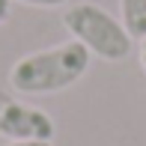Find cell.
<instances>
[{
	"label": "cell",
	"mask_w": 146,
	"mask_h": 146,
	"mask_svg": "<svg viewBox=\"0 0 146 146\" xmlns=\"http://www.w3.org/2000/svg\"><path fill=\"white\" fill-rule=\"evenodd\" d=\"M140 66H143V75H146V39L140 42Z\"/></svg>",
	"instance_id": "8"
},
{
	"label": "cell",
	"mask_w": 146,
	"mask_h": 146,
	"mask_svg": "<svg viewBox=\"0 0 146 146\" xmlns=\"http://www.w3.org/2000/svg\"><path fill=\"white\" fill-rule=\"evenodd\" d=\"M119 21L131 39H146V0H119Z\"/></svg>",
	"instance_id": "4"
},
{
	"label": "cell",
	"mask_w": 146,
	"mask_h": 146,
	"mask_svg": "<svg viewBox=\"0 0 146 146\" xmlns=\"http://www.w3.org/2000/svg\"><path fill=\"white\" fill-rule=\"evenodd\" d=\"M54 119L45 110L24 104L18 98L0 96V137H6L9 143L21 140H48L54 137Z\"/></svg>",
	"instance_id": "3"
},
{
	"label": "cell",
	"mask_w": 146,
	"mask_h": 146,
	"mask_svg": "<svg viewBox=\"0 0 146 146\" xmlns=\"http://www.w3.org/2000/svg\"><path fill=\"white\" fill-rule=\"evenodd\" d=\"M9 9H12V0H0V24L9 18Z\"/></svg>",
	"instance_id": "6"
},
{
	"label": "cell",
	"mask_w": 146,
	"mask_h": 146,
	"mask_svg": "<svg viewBox=\"0 0 146 146\" xmlns=\"http://www.w3.org/2000/svg\"><path fill=\"white\" fill-rule=\"evenodd\" d=\"M15 3H24V6H39V9H51V6H63L66 0H15Z\"/></svg>",
	"instance_id": "5"
},
{
	"label": "cell",
	"mask_w": 146,
	"mask_h": 146,
	"mask_svg": "<svg viewBox=\"0 0 146 146\" xmlns=\"http://www.w3.org/2000/svg\"><path fill=\"white\" fill-rule=\"evenodd\" d=\"M92 54L81 42H60L21 57L9 72V84L21 96H51L75 87L90 69Z\"/></svg>",
	"instance_id": "1"
},
{
	"label": "cell",
	"mask_w": 146,
	"mask_h": 146,
	"mask_svg": "<svg viewBox=\"0 0 146 146\" xmlns=\"http://www.w3.org/2000/svg\"><path fill=\"white\" fill-rule=\"evenodd\" d=\"M6 146H51L48 140H21V143H6Z\"/></svg>",
	"instance_id": "7"
},
{
	"label": "cell",
	"mask_w": 146,
	"mask_h": 146,
	"mask_svg": "<svg viewBox=\"0 0 146 146\" xmlns=\"http://www.w3.org/2000/svg\"><path fill=\"white\" fill-rule=\"evenodd\" d=\"M63 24L72 33L75 42H81L92 57L108 60V63H119L131 54V42L125 24L116 15H110L104 6L98 3H72L63 12Z\"/></svg>",
	"instance_id": "2"
}]
</instances>
